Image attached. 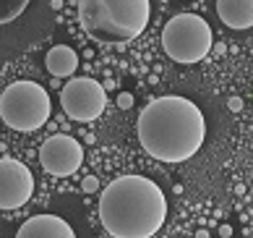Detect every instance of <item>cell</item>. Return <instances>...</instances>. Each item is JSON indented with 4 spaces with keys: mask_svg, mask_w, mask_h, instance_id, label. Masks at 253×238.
<instances>
[{
    "mask_svg": "<svg viewBox=\"0 0 253 238\" xmlns=\"http://www.w3.org/2000/svg\"><path fill=\"white\" fill-rule=\"evenodd\" d=\"M165 217V191L146 176H120L99 191V223L112 238H152Z\"/></svg>",
    "mask_w": 253,
    "mask_h": 238,
    "instance_id": "obj_2",
    "label": "cell"
},
{
    "mask_svg": "<svg viewBox=\"0 0 253 238\" xmlns=\"http://www.w3.org/2000/svg\"><path fill=\"white\" fill-rule=\"evenodd\" d=\"M37 157H40V165L44 173L55 178H68L84 163V147L68 134H52L42 141Z\"/></svg>",
    "mask_w": 253,
    "mask_h": 238,
    "instance_id": "obj_7",
    "label": "cell"
},
{
    "mask_svg": "<svg viewBox=\"0 0 253 238\" xmlns=\"http://www.w3.org/2000/svg\"><path fill=\"white\" fill-rule=\"evenodd\" d=\"M214 47L211 26L196 13H177L162 29V50L175 63H199Z\"/></svg>",
    "mask_w": 253,
    "mask_h": 238,
    "instance_id": "obj_5",
    "label": "cell"
},
{
    "mask_svg": "<svg viewBox=\"0 0 253 238\" xmlns=\"http://www.w3.org/2000/svg\"><path fill=\"white\" fill-rule=\"evenodd\" d=\"M50 94L37 81H13L0 92V120L8 128L32 134L50 123Z\"/></svg>",
    "mask_w": 253,
    "mask_h": 238,
    "instance_id": "obj_4",
    "label": "cell"
},
{
    "mask_svg": "<svg viewBox=\"0 0 253 238\" xmlns=\"http://www.w3.org/2000/svg\"><path fill=\"white\" fill-rule=\"evenodd\" d=\"M136 131L146 155L159 163H185L204 144L206 120L196 102L165 94L141 110Z\"/></svg>",
    "mask_w": 253,
    "mask_h": 238,
    "instance_id": "obj_1",
    "label": "cell"
},
{
    "mask_svg": "<svg viewBox=\"0 0 253 238\" xmlns=\"http://www.w3.org/2000/svg\"><path fill=\"white\" fill-rule=\"evenodd\" d=\"M219 236L222 238H232V225H219Z\"/></svg>",
    "mask_w": 253,
    "mask_h": 238,
    "instance_id": "obj_16",
    "label": "cell"
},
{
    "mask_svg": "<svg viewBox=\"0 0 253 238\" xmlns=\"http://www.w3.org/2000/svg\"><path fill=\"white\" fill-rule=\"evenodd\" d=\"M32 0H0V26L11 24L29 8Z\"/></svg>",
    "mask_w": 253,
    "mask_h": 238,
    "instance_id": "obj_12",
    "label": "cell"
},
{
    "mask_svg": "<svg viewBox=\"0 0 253 238\" xmlns=\"http://www.w3.org/2000/svg\"><path fill=\"white\" fill-rule=\"evenodd\" d=\"M44 68H47L55 79H68L79 68V53L68 45H55L44 55Z\"/></svg>",
    "mask_w": 253,
    "mask_h": 238,
    "instance_id": "obj_11",
    "label": "cell"
},
{
    "mask_svg": "<svg viewBox=\"0 0 253 238\" xmlns=\"http://www.w3.org/2000/svg\"><path fill=\"white\" fill-rule=\"evenodd\" d=\"M227 108H230L232 113H240V110H243V100H240V97H230Z\"/></svg>",
    "mask_w": 253,
    "mask_h": 238,
    "instance_id": "obj_15",
    "label": "cell"
},
{
    "mask_svg": "<svg viewBox=\"0 0 253 238\" xmlns=\"http://www.w3.org/2000/svg\"><path fill=\"white\" fill-rule=\"evenodd\" d=\"M211 50H214V55H224V53H227V45H224V42H217V45L211 47Z\"/></svg>",
    "mask_w": 253,
    "mask_h": 238,
    "instance_id": "obj_17",
    "label": "cell"
},
{
    "mask_svg": "<svg viewBox=\"0 0 253 238\" xmlns=\"http://www.w3.org/2000/svg\"><path fill=\"white\" fill-rule=\"evenodd\" d=\"M193 238H211V236H209V231H199V233H196Z\"/></svg>",
    "mask_w": 253,
    "mask_h": 238,
    "instance_id": "obj_18",
    "label": "cell"
},
{
    "mask_svg": "<svg viewBox=\"0 0 253 238\" xmlns=\"http://www.w3.org/2000/svg\"><path fill=\"white\" fill-rule=\"evenodd\" d=\"M34 194V176L24 163L0 157V209H21Z\"/></svg>",
    "mask_w": 253,
    "mask_h": 238,
    "instance_id": "obj_8",
    "label": "cell"
},
{
    "mask_svg": "<svg viewBox=\"0 0 253 238\" xmlns=\"http://www.w3.org/2000/svg\"><path fill=\"white\" fill-rule=\"evenodd\" d=\"M217 16L230 29H251L253 26V0H217Z\"/></svg>",
    "mask_w": 253,
    "mask_h": 238,
    "instance_id": "obj_10",
    "label": "cell"
},
{
    "mask_svg": "<svg viewBox=\"0 0 253 238\" xmlns=\"http://www.w3.org/2000/svg\"><path fill=\"white\" fill-rule=\"evenodd\" d=\"M152 18V0H79V24L99 45H126L141 37Z\"/></svg>",
    "mask_w": 253,
    "mask_h": 238,
    "instance_id": "obj_3",
    "label": "cell"
},
{
    "mask_svg": "<svg viewBox=\"0 0 253 238\" xmlns=\"http://www.w3.org/2000/svg\"><path fill=\"white\" fill-rule=\"evenodd\" d=\"M81 191H86V194L99 191V178L97 176H86V178L81 180Z\"/></svg>",
    "mask_w": 253,
    "mask_h": 238,
    "instance_id": "obj_13",
    "label": "cell"
},
{
    "mask_svg": "<svg viewBox=\"0 0 253 238\" xmlns=\"http://www.w3.org/2000/svg\"><path fill=\"white\" fill-rule=\"evenodd\" d=\"M133 94H130V92H120L118 94V108L120 110H130V108H133Z\"/></svg>",
    "mask_w": 253,
    "mask_h": 238,
    "instance_id": "obj_14",
    "label": "cell"
},
{
    "mask_svg": "<svg viewBox=\"0 0 253 238\" xmlns=\"http://www.w3.org/2000/svg\"><path fill=\"white\" fill-rule=\"evenodd\" d=\"M16 238H76V231L58 215H34L16 231Z\"/></svg>",
    "mask_w": 253,
    "mask_h": 238,
    "instance_id": "obj_9",
    "label": "cell"
},
{
    "mask_svg": "<svg viewBox=\"0 0 253 238\" xmlns=\"http://www.w3.org/2000/svg\"><path fill=\"white\" fill-rule=\"evenodd\" d=\"M105 105H107L105 87L97 79H89V76L68 79V84H63L60 89V108L71 120L79 123L97 120L105 113Z\"/></svg>",
    "mask_w": 253,
    "mask_h": 238,
    "instance_id": "obj_6",
    "label": "cell"
}]
</instances>
